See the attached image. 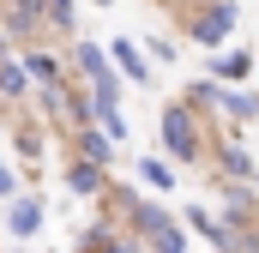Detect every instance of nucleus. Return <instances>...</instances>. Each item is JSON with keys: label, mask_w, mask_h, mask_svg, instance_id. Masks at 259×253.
Instances as JSON below:
<instances>
[{"label": "nucleus", "mask_w": 259, "mask_h": 253, "mask_svg": "<svg viewBox=\"0 0 259 253\" xmlns=\"http://www.w3.org/2000/svg\"><path fill=\"white\" fill-rule=\"evenodd\" d=\"M235 18H241L235 0H211V6H199V12H187V43H193V49H223V43L235 36Z\"/></svg>", "instance_id": "nucleus-1"}, {"label": "nucleus", "mask_w": 259, "mask_h": 253, "mask_svg": "<svg viewBox=\"0 0 259 253\" xmlns=\"http://www.w3.org/2000/svg\"><path fill=\"white\" fill-rule=\"evenodd\" d=\"M157 133H163V157H175V163H193L199 151V121H193V109L187 103H169L163 115H157Z\"/></svg>", "instance_id": "nucleus-2"}, {"label": "nucleus", "mask_w": 259, "mask_h": 253, "mask_svg": "<svg viewBox=\"0 0 259 253\" xmlns=\"http://www.w3.org/2000/svg\"><path fill=\"white\" fill-rule=\"evenodd\" d=\"M0 24H6V36L24 43V49L42 43V30H49V24H42V0H6V6H0Z\"/></svg>", "instance_id": "nucleus-3"}, {"label": "nucleus", "mask_w": 259, "mask_h": 253, "mask_svg": "<svg viewBox=\"0 0 259 253\" xmlns=\"http://www.w3.org/2000/svg\"><path fill=\"white\" fill-rule=\"evenodd\" d=\"M103 49H109V66H115V72H121L127 85H139V91L151 85V55H145V49H139L133 36H109Z\"/></svg>", "instance_id": "nucleus-4"}, {"label": "nucleus", "mask_w": 259, "mask_h": 253, "mask_svg": "<svg viewBox=\"0 0 259 253\" xmlns=\"http://www.w3.org/2000/svg\"><path fill=\"white\" fill-rule=\"evenodd\" d=\"M175 217L157 205V199H139V193H127V229H133V241H151V235H163Z\"/></svg>", "instance_id": "nucleus-5"}, {"label": "nucleus", "mask_w": 259, "mask_h": 253, "mask_svg": "<svg viewBox=\"0 0 259 253\" xmlns=\"http://www.w3.org/2000/svg\"><path fill=\"white\" fill-rule=\"evenodd\" d=\"M42 199H24V193H12V211H6V235H18V241H30V235H42Z\"/></svg>", "instance_id": "nucleus-6"}, {"label": "nucleus", "mask_w": 259, "mask_h": 253, "mask_svg": "<svg viewBox=\"0 0 259 253\" xmlns=\"http://www.w3.org/2000/svg\"><path fill=\"white\" fill-rule=\"evenodd\" d=\"M72 145H78V157H84V163H103V169L115 163V139H109V133H103L97 121L72 126Z\"/></svg>", "instance_id": "nucleus-7"}, {"label": "nucleus", "mask_w": 259, "mask_h": 253, "mask_svg": "<svg viewBox=\"0 0 259 253\" xmlns=\"http://www.w3.org/2000/svg\"><path fill=\"white\" fill-rule=\"evenodd\" d=\"M66 187L78 193V199H97V193H109V169H103V163H84V157H72V169H66Z\"/></svg>", "instance_id": "nucleus-8"}, {"label": "nucleus", "mask_w": 259, "mask_h": 253, "mask_svg": "<svg viewBox=\"0 0 259 253\" xmlns=\"http://www.w3.org/2000/svg\"><path fill=\"white\" fill-rule=\"evenodd\" d=\"M253 72V55L247 49H211V78L217 85H241Z\"/></svg>", "instance_id": "nucleus-9"}, {"label": "nucleus", "mask_w": 259, "mask_h": 253, "mask_svg": "<svg viewBox=\"0 0 259 253\" xmlns=\"http://www.w3.org/2000/svg\"><path fill=\"white\" fill-rule=\"evenodd\" d=\"M247 187H253V181H223V217H229V223H253L259 205H253Z\"/></svg>", "instance_id": "nucleus-10"}, {"label": "nucleus", "mask_w": 259, "mask_h": 253, "mask_svg": "<svg viewBox=\"0 0 259 253\" xmlns=\"http://www.w3.org/2000/svg\"><path fill=\"white\" fill-rule=\"evenodd\" d=\"M18 61H24V72H30V85H55V78H61V55H49V49H36V43H30Z\"/></svg>", "instance_id": "nucleus-11"}, {"label": "nucleus", "mask_w": 259, "mask_h": 253, "mask_svg": "<svg viewBox=\"0 0 259 253\" xmlns=\"http://www.w3.org/2000/svg\"><path fill=\"white\" fill-rule=\"evenodd\" d=\"M187 223H193V229H199L217 253H229V223H223V217H211L205 205H187Z\"/></svg>", "instance_id": "nucleus-12"}, {"label": "nucleus", "mask_w": 259, "mask_h": 253, "mask_svg": "<svg viewBox=\"0 0 259 253\" xmlns=\"http://www.w3.org/2000/svg\"><path fill=\"white\" fill-rule=\"evenodd\" d=\"M217 163H223V175H229V181H253V157H247V151H241V139H229V145H217Z\"/></svg>", "instance_id": "nucleus-13"}, {"label": "nucleus", "mask_w": 259, "mask_h": 253, "mask_svg": "<svg viewBox=\"0 0 259 253\" xmlns=\"http://www.w3.org/2000/svg\"><path fill=\"white\" fill-rule=\"evenodd\" d=\"M30 91V72H24V61H6L0 55V103H18Z\"/></svg>", "instance_id": "nucleus-14"}, {"label": "nucleus", "mask_w": 259, "mask_h": 253, "mask_svg": "<svg viewBox=\"0 0 259 253\" xmlns=\"http://www.w3.org/2000/svg\"><path fill=\"white\" fill-rule=\"evenodd\" d=\"M217 109H223L229 121H259V91H223Z\"/></svg>", "instance_id": "nucleus-15"}, {"label": "nucleus", "mask_w": 259, "mask_h": 253, "mask_svg": "<svg viewBox=\"0 0 259 253\" xmlns=\"http://www.w3.org/2000/svg\"><path fill=\"white\" fill-rule=\"evenodd\" d=\"M72 61H78V72H91V78L115 72V66H109V49H103V43H72Z\"/></svg>", "instance_id": "nucleus-16"}, {"label": "nucleus", "mask_w": 259, "mask_h": 253, "mask_svg": "<svg viewBox=\"0 0 259 253\" xmlns=\"http://www.w3.org/2000/svg\"><path fill=\"white\" fill-rule=\"evenodd\" d=\"M42 24H49V30H72V24H78V0H42Z\"/></svg>", "instance_id": "nucleus-17"}, {"label": "nucleus", "mask_w": 259, "mask_h": 253, "mask_svg": "<svg viewBox=\"0 0 259 253\" xmlns=\"http://www.w3.org/2000/svg\"><path fill=\"white\" fill-rule=\"evenodd\" d=\"M139 181L157 187V193H169V187H175V169H169L163 157H139Z\"/></svg>", "instance_id": "nucleus-18"}, {"label": "nucleus", "mask_w": 259, "mask_h": 253, "mask_svg": "<svg viewBox=\"0 0 259 253\" xmlns=\"http://www.w3.org/2000/svg\"><path fill=\"white\" fill-rule=\"evenodd\" d=\"M217 97H223L217 78H193V85H187V109H217Z\"/></svg>", "instance_id": "nucleus-19"}, {"label": "nucleus", "mask_w": 259, "mask_h": 253, "mask_svg": "<svg viewBox=\"0 0 259 253\" xmlns=\"http://www.w3.org/2000/svg\"><path fill=\"white\" fill-rule=\"evenodd\" d=\"M84 121H91V91L66 85V126H84Z\"/></svg>", "instance_id": "nucleus-20"}, {"label": "nucleus", "mask_w": 259, "mask_h": 253, "mask_svg": "<svg viewBox=\"0 0 259 253\" xmlns=\"http://www.w3.org/2000/svg\"><path fill=\"white\" fill-rule=\"evenodd\" d=\"M145 247H151V253H187V235H181V223H169V229H163V235H151Z\"/></svg>", "instance_id": "nucleus-21"}, {"label": "nucleus", "mask_w": 259, "mask_h": 253, "mask_svg": "<svg viewBox=\"0 0 259 253\" xmlns=\"http://www.w3.org/2000/svg\"><path fill=\"white\" fill-rule=\"evenodd\" d=\"M151 61H163V66H169V61H175V43H163V36H151Z\"/></svg>", "instance_id": "nucleus-22"}, {"label": "nucleus", "mask_w": 259, "mask_h": 253, "mask_svg": "<svg viewBox=\"0 0 259 253\" xmlns=\"http://www.w3.org/2000/svg\"><path fill=\"white\" fill-rule=\"evenodd\" d=\"M12 193H18V175H12V169L0 163V199H12Z\"/></svg>", "instance_id": "nucleus-23"}, {"label": "nucleus", "mask_w": 259, "mask_h": 253, "mask_svg": "<svg viewBox=\"0 0 259 253\" xmlns=\"http://www.w3.org/2000/svg\"><path fill=\"white\" fill-rule=\"evenodd\" d=\"M91 6H109V0H91Z\"/></svg>", "instance_id": "nucleus-24"}, {"label": "nucleus", "mask_w": 259, "mask_h": 253, "mask_svg": "<svg viewBox=\"0 0 259 253\" xmlns=\"http://www.w3.org/2000/svg\"><path fill=\"white\" fill-rule=\"evenodd\" d=\"M78 253H91V247H78Z\"/></svg>", "instance_id": "nucleus-25"}]
</instances>
